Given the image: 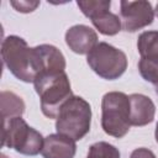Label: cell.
<instances>
[{
  "mask_svg": "<svg viewBox=\"0 0 158 158\" xmlns=\"http://www.w3.org/2000/svg\"><path fill=\"white\" fill-rule=\"evenodd\" d=\"M91 126V106L81 96L73 95L68 99L56 118L57 133L79 141L86 136Z\"/></svg>",
  "mask_w": 158,
  "mask_h": 158,
  "instance_id": "cell-1",
  "label": "cell"
},
{
  "mask_svg": "<svg viewBox=\"0 0 158 158\" xmlns=\"http://www.w3.org/2000/svg\"><path fill=\"white\" fill-rule=\"evenodd\" d=\"M35 90L40 96L41 110L48 118H57L62 105L73 96L69 78L65 72L38 77L33 81Z\"/></svg>",
  "mask_w": 158,
  "mask_h": 158,
  "instance_id": "cell-2",
  "label": "cell"
},
{
  "mask_svg": "<svg viewBox=\"0 0 158 158\" xmlns=\"http://www.w3.org/2000/svg\"><path fill=\"white\" fill-rule=\"evenodd\" d=\"M101 127L111 137L122 138L131 127L130 98L122 91H109L101 100Z\"/></svg>",
  "mask_w": 158,
  "mask_h": 158,
  "instance_id": "cell-3",
  "label": "cell"
},
{
  "mask_svg": "<svg viewBox=\"0 0 158 158\" xmlns=\"http://www.w3.org/2000/svg\"><path fill=\"white\" fill-rule=\"evenodd\" d=\"M1 57L5 67L14 77L23 83H33L36 74L33 70L32 47L16 35H10L2 40Z\"/></svg>",
  "mask_w": 158,
  "mask_h": 158,
  "instance_id": "cell-4",
  "label": "cell"
},
{
  "mask_svg": "<svg viewBox=\"0 0 158 158\" xmlns=\"http://www.w3.org/2000/svg\"><path fill=\"white\" fill-rule=\"evenodd\" d=\"M2 122L4 147L12 148L25 156H37L42 152L44 138L37 130L28 126L22 117H14Z\"/></svg>",
  "mask_w": 158,
  "mask_h": 158,
  "instance_id": "cell-5",
  "label": "cell"
},
{
  "mask_svg": "<svg viewBox=\"0 0 158 158\" xmlns=\"http://www.w3.org/2000/svg\"><path fill=\"white\" fill-rule=\"evenodd\" d=\"M86 63L95 74L106 80L118 79L127 69L126 53L107 42H99L86 54Z\"/></svg>",
  "mask_w": 158,
  "mask_h": 158,
  "instance_id": "cell-6",
  "label": "cell"
},
{
  "mask_svg": "<svg viewBox=\"0 0 158 158\" xmlns=\"http://www.w3.org/2000/svg\"><path fill=\"white\" fill-rule=\"evenodd\" d=\"M137 49L141 56L138 70L141 77L152 83L158 93V31H144L138 36Z\"/></svg>",
  "mask_w": 158,
  "mask_h": 158,
  "instance_id": "cell-7",
  "label": "cell"
},
{
  "mask_svg": "<svg viewBox=\"0 0 158 158\" xmlns=\"http://www.w3.org/2000/svg\"><path fill=\"white\" fill-rule=\"evenodd\" d=\"M120 19L126 32H136L154 20V10L149 1H126L120 2Z\"/></svg>",
  "mask_w": 158,
  "mask_h": 158,
  "instance_id": "cell-8",
  "label": "cell"
},
{
  "mask_svg": "<svg viewBox=\"0 0 158 158\" xmlns=\"http://www.w3.org/2000/svg\"><path fill=\"white\" fill-rule=\"evenodd\" d=\"M32 60L36 78L65 72V58L56 46L40 44L32 47Z\"/></svg>",
  "mask_w": 158,
  "mask_h": 158,
  "instance_id": "cell-9",
  "label": "cell"
},
{
  "mask_svg": "<svg viewBox=\"0 0 158 158\" xmlns=\"http://www.w3.org/2000/svg\"><path fill=\"white\" fill-rule=\"evenodd\" d=\"M64 40L69 49L77 54H88L99 43L98 33L86 25H74L69 27Z\"/></svg>",
  "mask_w": 158,
  "mask_h": 158,
  "instance_id": "cell-10",
  "label": "cell"
},
{
  "mask_svg": "<svg viewBox=\"0 0 158 158\" xmlns=\"http://www.w3.org/2000/svg\"><path fill=\"white\" fill-rule=\"evenodd\" d=\"M130 98V121L131 126H146L154 120L156 105L151 98L143 94H131Z\"/></svg>",
  "mask_w": 158,
  "mask_h": 158,
  "instance_id": "cell-11",
  "label": "cell"
},
{
  "mask_svg": "<svg viewBox=\"0 0 158 158\" xmlns=\"http://www.w3.org/2000/svg\"><path fill=\"white\" fill-rule=\"evenodd\" d=\"M77 141L60 135L52 133L44 137L42 157L43 158H74L77 153Z\"/></svg>",
  "mask_w": 158,
  "mask_h": 158,
  "instance_id": "cell-12",
  "label": "cell"
},
{
  "mask_svg": "<svg viewBox=\"0 0 158 158\" xmlns=\"http://www.w3.org/2000/svg\"><path fill=\"white\" fill-rule=\"evenodd\" d=\"M25 101L17 94L7 90L0 93V110L2 121L14 117H21L25 112Z\"/></svg>",
  "mask_w": 158,
  "mask_h": 158,
  "instance_id": "cell-13",
  "label": "cell"
},
{
  "mask_svg": "<svg viewBox=\"0 0 158 158\" xmlns=\"http://www.w3.org/2000/svg\"><path fill=\"white\" fill-rule=\"evenodd\" d=\"M91 23L101 35L105 36H115L122 28L121 19L116 14H112L110 10L94 16L91 19Z\"/></svg>",
  "mask_w": 158,
  "mask_h": 158,
  "instance_id": "cell-14",
  "label": "cell"
},
{
  "mask_svg": "<svg viewBox=\"0 0 158 158\" xmlns=\"http://www.w3.org/2000/svg\"><path fill=\"white\" fill-rule=\"evenodd\" d=\"M77 5L83 12V15L91 20L94 16L99 15L100 12L110 10L111 1L110 0H80V1H77Z\"/></svg>",
  "mask_w": 158,
  "mask_h": 158,
  "instance_id": "cell-15",
  "label": "cell"
},
{
  "mask_svg": "<svg viewBox=\"0 0 158 158\" xmlns=\"http://www.w3.org/2000/svg\"><path fill=\"white\" fill-rule=\"evenodd\" d=\"M86 158H121V154L114 144L100 141L89 147Z\"/></svg>",
  "mask_w": 158,
  "mask_h": 158,
  "instance_id": "cell-16",
  "label": "cell"
},
{
  "mask_svg": "<svg viewBox=\"0 0 158 158\" xmlns=\"http://www.w3.org/2000/svg\"><path fill=\"white\" fill-rule=\"evenodd\" d=\"M10 5L19 12L22 14H28V12H33L38 6H40V1H32V0H11Z\"/></svg>",
  "mask_w": 158,
  "mask_h": 158,
  "instance_id": "cell-17",
  "label": "cell"
},
{
  "mask_svg": "<svg viewBox=\"0 0 158 158\" xmlns=\"http://www.w3.org/2000/svg\"><path fill=\"white\" fill-rule=\"evenodd\" d=\"M130 158H157V157L151 149H148L146 147H139V148H136L132 151Z\"/></svg>",
  "mask_w": 158,
  "mask_h": 158,
  "instance_id": "cell-18",
  "label": "cell"
},
{
  "mask_svg": "<svg viewBox=\"0 0 158 158\" xmlns=\"http://www.w3.org/2000/svg\"><path fill=\"white\" fill-rule=\"evenodd\" d=\"M154 138H156V142L158 143V122L156 125V131H154Z\"/></svg>",
  "mask_w": 158,
  "mask_h": 158,
  "instance_id": "cell-19",
  "label": "cell"
},
{
  "mask_svg": "<svg viewBox=\"0 0 158 158\" xmlns=\"http://www.w3.org/2000/svg\"><path fill=\"white\" fill-rule=\"evenodd\" d=\"M154 15L158 17V2H157V5H156V9H154Z\"/></svg>",
  "mask_w": 158,
  "mask_h": 158,
  "instance_id": "cell-20",
  "label": "cell"
},
{
  "mask_svg": "<svg viewBox=\"0 0 158 158\" xmlns=\"http://www.w3.org/2000/svg\"><path fill=\"white\" fill-rule=\"evenodd\" d=\"M157 94H158V93H157Z\"/></svg>",
  "mask_w": 158,
  "mask_h": 158,
  "instance_id": "cell-21",
  "label": "cell"
}]
</instances>
